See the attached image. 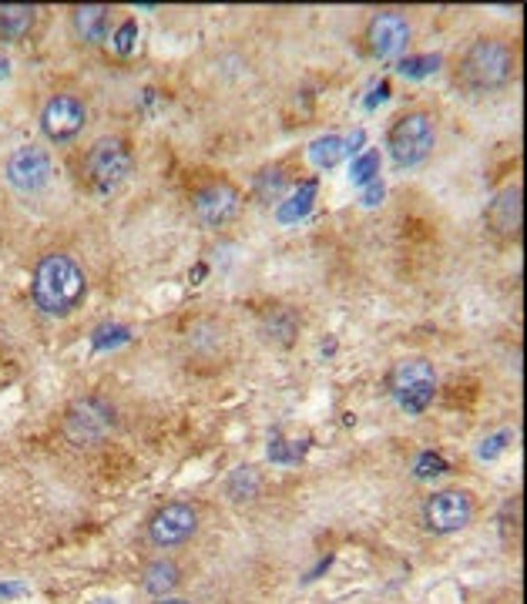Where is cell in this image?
Masks as SVG:
<instances>
[{"label": "cell", "instance_id": "obj_1", "mask_svg": "<svg viewBox=\"0 0 527 604\" xmlns=\"http://www.w3.org/2000/svg\"><path fill=\"white\" fill-rule=\"evenodd\" d=\"M85 289H88V279L72 255L51 252L34 265L31 296L37 309H44L47 316H68L72 309H78V303L85 299Z\"/></svg>", "mask_w": 527, "mask_h": 604}, {"label": "cell", "instance_id": "obj_2", "mask_svg": "<svg viewBox=\"0 0 527 604\" xmlns=\"http://www.w3.org/2000/svg\"><path fill=\"white\" fill-rule=\"evenodd\" d=\"M514 75V54L504 41L497 37H477L464 57H460L457 78L468 91L484 95V91H497L510 81Z\"/></svg>", "mask_w": 527, "mask_h": 604}, {"label": "cell", "instance_id": "obj_3", "mask_svg": "<svg viewBox=\"0 0 527 604\" xmlns=\"http://www.w3.org/2000/svg\"><path fill=\"white\" fill-rule=\"evenodd\" d=\"M389 155L400 168H410V165H420L433 145H437V124H433V114L430 111H407L404 118L393 121L389 128Z\"/></svg>", "mask_w": 527, "mask_h": 604}, {"label": "cell", "instance_id": "obj_4", "mask_svg": "<svg viewBox=\"0 0 527 604\" xmlns=\"http://www.w3.org/2000/svg\"><path fill=\"white\" fill-rule=\"evenodd\" d=\"M389 393L407 414H424L437 393V370L424 356H407L389 370Z\"/></svg>", "mask_w": 527, "mask_h": 604}, {"label": "cell", "instance_id": "obj_5", "mask_svg": "<svg viewBox=\"0 0 527 604\" xmlns=\"http://www.w3.org/2000/svg\"><path fill=\"white\" fill-rule=\"evenodd\" d=\"M474 520V497L468 491H437L424 504V524L433 534H457Z\"/></svg>", "mask_w": 527, "mask_h": 604}, {"label": "cell", "instance_id": "obj_6", "mask_svg": "<svg viewBox=\"0 0 527 604\" xmlns=\"http://www.w3.org/2000/svg\"><path fill=\"white\" fill-rule=\"evenodd\" d=\"M199 527V510L185 501H172L165 507H158L149 520V541L155 548H178Z\"/></svg>", "mask_w": 527, "mask_h": 604}, {"label": "cell", "instance_id": "obj_7", "mask_svg": "<svg viewBox=\"0 0 527 604\" xmlns=\"http://www.w3.org/2000/svg\"><path fill=\"white\" fill-rule=\"evenodd\" d=\"M131 155L121 139H98L88 152V178L98 191H111L124 182Z\"/></svg>", "mask_w": 527, "mask_h": 604}, {"label": "cell", "instance_id": "obj_8", "mask_svg": "<svg viewBox=\"0 0 527 604\" xmlns=\"http://www.w3.org/2000/svg\"><path fill=\"white\" fill-rule=\"evenodd\" d=\"M410 34H414V28H410L407 14H400V11H380L366 24V51L373 57H380V61L397 57L410 44Z\"/></svg>", "mask_w": 527, "mask_h": 604}, {"label": "cell", "instance_id": "obj_9", "mask_svg": "<svg viewBox=\"0 0 527 604\" xmlns=\"http://www.w3.org/2000/svg\"><path fill=\"white\" fill-rule=\"evenodd\" d=\"M88 108L78 95H54L41 111V128L51 142H68L85 128Z\"/></svg>", "mask_w": 527, "mask_h": 604}, {"label": "cell", "instance_id": "obj_10", "mask_svg": "<svg viewBox=\"0 0 527 604\" xmlns=\"http://www.w3.org/2000/svg\"><path fill=\"white\" fill-rule=\"evenodd\" d=\"M108 430H111V410L95 396L78 399L75 407L68 410V417H64V433H68L78 447L98 443Z\"/></svg>", "mask_w": 527, "mask_h": 604}, {"label": "cell", "instance_id": "obj_11", "mask_svg": "<svg viewBox=\"0 0 527 604\" xmlns=\"http://www.w3.org/2000/svg\"><path fill=\"white\" fill-rule=\"evenodd\" d=\"M4 172H8V182L18 191H41L51 182V158H47V152H41L34 145H24V149L11 152Z\"/></svg>", "mask_w": 527, "mask_h": 604}, {"label": "cell", "instance_id": "obj_12", "mask_svg": "<svg viewBox=\"0 0 527 604\" xmlns=\"http://www.w3.org/2000/svg\"><path fill=\"white\" fill-rule=\"evenodd\" d=\"M191 209L206 226H222L239 212V191L229 182H212V185L195 191Z\"/></svg>", "mask_w": 527, "mask_h": 604}, {"label": "cell", "instance_id": "obj_13", "mask_svg": "<svg viewBox=\"0 0 527 604\" xmlns=\"http://www.w3.org/2000/svg\"><path fill=\"white\" fill-rule=\"evenodd\" d=\"M487 226L494 235H517L520 229V185H507L487 209Z\"/></svg>", "mask_w": 527, "mask_h": 604}, {"label": "cell", "instance_id": "obj_14", "mask_svg": "<svg viewBox=\"0 0 527 604\" xmlns=\"http://www.w3.org/2000/svg\"><path fill=\"white\" fill-rule=\"evenodd\" d=\"M72 24H75V34H78L81 41L98 44V41H105V34H108V8H101V4L75 8Z\"/></svg>", "mask_w": 527, "mask_h": 604}, {"label": "cell", "instance_id": "obj_15", "mask_svg": "<svg viewBox=\"0 0 527 604\" xmlns=\"http://www.w3.org/2000/svg\"><path fill=\"white\" fill-rule=\"evenodd\" d=\"M178 564L175 561H168V558H158V561H152L149 568H145V574H142V587L149 591V594H155V597H165V594H172L175 587H178Z\"/></svg>", "mask_w": 527, "mask_h": 604}, {"label": "cell", "instance_id": "obj_16", "mask_svg": "<svg viewBox=\"0 0 527 604\" xmlns=\"http://www.w3.org/2000/svg\"><path fill=\"white\" fill-rule=\"evenodd\" d=\"M34 28V8L0 4V41H21Z\"/></svg>", "mask_w": 527, "mask_h": 604}, {"label": "cell", "instance_id": "obj_17", "mask_svg": "<svg viewBox=\"0 0 527 604\" xmlns=\"http://www.w3.org/2000/svg\"><path fill=\"white\" fill-rule=\"evenodd\" d=\"M255 491H259L255 470H252V466H239L235 474H232V481H229V494H232L235 501H245V497H252Z\"/></svg>", "mask_w": 527, "mask_h": 604}, {"label": "cell", "instance_id": "obj_18", "mask_svg": "<svg viewBox=\"0 0 527 604\" xmlns=\"http://www.w3.org/2000/svg\"><path fill=\"white\" fill-rule=\"evenodd\" d=\"M437 64H440V57L433 54H427V57H404L400 61V75H407V78H424V75H430V72H437Z\"/></svg>", "mask_w": 527, "mask_h": 604}, {"label": "cell", "instance_id": "obj_19", "mask_svg": "<svg viewBox=\"0 0 527 604\" xmlns=\"http://www.w3.org/2000/svg\"><path fill=\"white\" fill-rule=\"evenodd\" d=\"M340 155H343V142H340V139H326V142H316V145H312L316 165H333Z\"/></svg>", "mask_w": 527, "mask_h": 604}, {"label": "cell", "instance_id": "obj_20", "mask_svg": "<svg viewBox=\"0 0 527 604\" xmlns=\"http://www.w3.org/2000/svg\"><path fill=\"white\" fill-rule=\"evenodd\" d=\"M283 185H286V175H283V168H266L262 172V178H259V191H262V198H279V191H283Z\"/></svg>", "mask_w": 527, "mask_h": 604}, {"label": "cell", "instance_id": "obj_21", "mask_svg": "<svg viewBox=\"0 0 527 604\" xmlns=\"http://www.w3.org/2000/svg\"><path fill=\"white\" fill-rule=\"evenodd\" d=\"M443 470H447V463L437 453H424L417 460V477H437V474H443Z\"/></svg>", "mask_w": 527, "mask_h": 604}, {"label": "cell", "instance_id": "obj_22", "mask_svg": "<svg viewBox=\"0 0 527 604\" xmlns=\"http://www.w3.org/2000/svg\"><path fill=\"white\" fill-rule=\"evenodd\" d=\"M135 37H139V28H135V21H124L111 41H114V47H118L121 54H128V51H131V44H135Z\"/></svg>", "mask_w": 527, "mask_h": 604}, {"label": "cell", "instance_id": "obj_23", "mask_svg": "<svg viewBox=\"0 0 527 604\" xmlns=\"http://www.w3.org/2000/svg\"><path fill=\"white\" fill-rule=\"evenodd\" d=\"M373 168H376V155H366V158L360 162V168H356V172H360L356 178H370V172H373Z\"/></svg>", "mask_w": 527, "mask_h": 604}, {"label": "cell", "instance_id": "obj_24", "mask_svg": "<svg viewBox=\"0 0 527 604\" xmlns=\"http://www.w3.org/2000/svg\"><path fill=\"white\" fill-rule=\"evenodd\" d=\"M24 587L21 584H0V597H14V594H21Z\"/></svg>", "mask_w": 527, "mask_h": 604}, {"label": "cell", "instance_id": "obj_25", "mask_svg": "<svg viewBox=\"0 0 527 604\" xmlns=\"http://www.w3.org/2000/svg\"><path fill=\"white\" fill-rule=\"evenodd\" d=\"M158 604H188V601H178V597H162Z\"/></svg>", "mask_w": 527, "mask_h": 604}]
</instances>
